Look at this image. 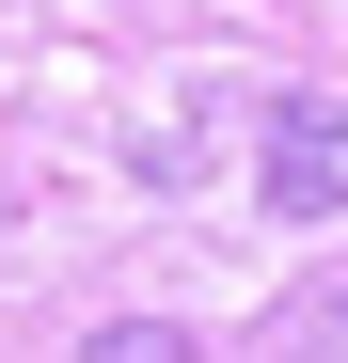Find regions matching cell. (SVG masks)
Here are the masks:
<instances>
[{
	"instance_id": "6da1fadb",
	"label": "cell",
	"mask_w": 348,
	"mask_h": 363,
	"mask_svg": "<svg viewBox=\"0 0 348 363\" xmlns=\"http://www.w3.org/2000/svg\"><path fill=\"white\" fill-rule=\"evenodd\" d=\"M269 190H285V221H317V206H332V111H317V95H285V111H269Z\"/></svg>"
},
{
	"instance_id": "7a4b0ae2",
	"label": "cell",
	"mask_w": 348,
	"mask_h": 363,
	"mask_svg": "<svg viewBox=\"0 0 348 363\" xmlns=\"http://www.w3.org/2000/svg\"><path fill=\"white\" fill-rule=\"evenodd\" d=\"M269 347H348V284H317V300H285V316H269Z\"/></svg>"
}]
</instances>
